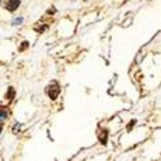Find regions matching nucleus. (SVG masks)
<instances>
[{
  "mask_svg": "<svg viewBox=\"0 0 161 161\" xmlns=\"http://www.w3.org/2000/svg\"><path fill=\"white\" fill-rule=\"evenodd\" d=\"M48 96H49V98L50 99H57L58 98V96H59V93H61V86L58 85V83L57 81H52L49 85H48Z\"/></svg>",
  "mask_w": 161,
  "mask_h": 161,
  "instance_id": "1",
  "label": "nucleus"
},
{
  "mask_svg": "<svg viewBox=\"0 0 161 161\" xmlns=\"http://www.w3.org/2000/svg\"><path fill=\"white\" fill-rule=\"evenodd\" d=\"M19 4H21V2H18V0H14V2H8L7 3V9L13 12V10H16L18 8Z\"/></svg>",
  "mask_w": 161,
  "mask_h": 161,
  "instance_id": "2",
  "label": "nucleus"
},
{
  "mask_svg": "<svg viewBox=\"0 0 161 161\" xmlns=\"http://www.w3.org/2000/svg\"><path fill=\"white\" fill-rule=\"evenodd\" d=\"M16 97V90L13 89L12 86H9V89H8V92H7V96H5V98L8 99V101H12L13 98Z\"/></svg>",
  "mask_w": 161,
  "mask_h": 161,
  "instance_id": "3",
  "label": "nucleus"
},
{
  "mask_svg": "<svg viewBox=\"0 0 161 161\" xmlns=\"http://www.w3.org/2000/svg\"><path fill=\"white\" fill-rule=\"evenodd\" d=\"M8 110L5 107H0V119H7L8 117Z\"/></svg>",
  "mask_w": 161,
  "mask_h": 161,
  "instance_id": "4",
  "label": "nucleus"
},
{
  "mask_svg": "<svg viewBox=\"0 0 161 161\" xmlns=\"http://www.w3.org/2000/svg\"><path fill=\"white\" fill-rule=\"evenodd\" d=\"M99 141H101L102 144H106V142H107V130L102 131V134L99 136Z\"/></svg>",
  "mask_w": 161,
  "mask_h": 161,
  "instance_id": "5",
  "label": "nucleus"
},
{
  "mask_svg": "<svg viewBox=\"0 0 161 161\" xmlns=\"http://www.w3.org/2000/svg\"><path fill=\"white\" fill-rule=\"evenodd\" d=\"M27 45H29V43H27V42H23V43H22V48H21V50L26 49V47H27Z\"/></svg>",
  "mask_w": 161,
  "mask_h": 161,
  "instance_id": "6",
  "label": "nucleus"
},
{
  "mask_svg": "<svg viewBox=\"0 0 161 161\" xmlns=\"http://www.w3.org/2000/svg\"><path fill=\"white\" fill-rule=\"evenodd\" d=\"M2 129H3V126H2V124H0V133H2Z\"/></svg>",
  "mask_w": 161,
  "mask_h": 161,
  "instance_id": "7",
  "label": "nucleus"
}]
</instances>
